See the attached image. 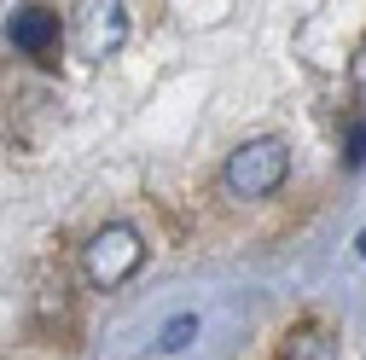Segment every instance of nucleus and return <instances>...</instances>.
<instances>
[{"mask_svg": "<svg viewBox=\"0 0 366 360\" xmlns=\"http://www.w3.org/2000/svg\"><path fill=\"white\" fill-rule=\"evenodd\" d=\"M285 174H291V151H285V140L262 134V140H244V146L227 151V163H221V186H227V198H244V204H250V198L280 192Z\"/></svg>", "mask_w": 366, "mask_h": 360, "instance_id": "f257e3e1", "label": "nucleus"}, {"mask_svg": "<svg viewBox=\"0 0 366 360\" xmlns=\"http://www.w3.org/2000/svg\"><path fill=\"white\" fill-rule=\"evenodd\" d=\"M140 267H146V239H140V227H128V221H111V227H99L81 244V279L94 291L128 285Z\"/></svg>", "mask_w": 366, "mask_h": 360, "instance_id": "f03ea898", "label": "nucleus"}, {"mask_svg": "<svg viewBox=\"0 0 366 360\" xmlns=\"http://www.w3.org/2000/svg\"><path fill=\"white\" fill-rule=\"evenodd\" d=\"M59 35H64V24H59V12H47V6H18V12L6 18V41H12L18 53H29V59L59 53Z\"/></svg>", "mask_w": 366, "mask_h": 360, "instance_id": "7ed1b4c3", "label": "nucleus"}, {"mask_svg": "<svg viewBox=\"0 0 366 360\" xmlns=\"http://www.w3.org/2000/svg\"><path fill=\"white\" fill-rule=\"evenodd\" d=\"M122 35H128V6H87V53L94 59L117 53Z\"/></svg>", "mask_w": 366, "mask_h": 360, "instance_id": "20e7f679", "label": "nucleus"}, {"mask_svg": "<svg viewBox=\"0 0 366 360\" xmlns=\"http://www.w3.org/2000/svg\"><path fill=\"white\" fill-rule=\"evenodd\" d=\"M280 360H337V337L326 326H291L280 343Z\"/></svg>", "mask_w": 366, "mask_h": 360, "instance_id": "39448f33", "label": "nucleus"}, {"mask_svg": "<svg viewBox=\"0 0 366 360\" xmlns=\"http://www.w3.org/2000/svg\"><path fill=\"white\" fill-rule=\"evenodd\" d=\"M192 337H198V314H174V320L157 331V354H180Z\"/></svg>", "mask_w": 366, "mask_h": 360, "instance_id": "423d86ee", "label": "nucleus"}, {"mask_svg": "<svg viewBox=\"0 0 366 360\" xmlns=\"http://www.w3.org/2000/svg\"><path fill=\"white\" fill-rule=\"evenodd\" d=\"M360 157H366V128L349 134V163H360Z\"/></svg>", "mask_w": 366, "mask_h": 360, "instance_id": "0eeeda50", "label": "nucleus"}, {"mask_svg": "<svg viewBox=\"0 0 366 360\" xmlns=\"http://www.w3.org/2000/svg\"><path fill=\"white\" fill-rule=\"evenodd\" d=\"M355 244H360V256H366V227H360V239H355Z\"/></svg>", "mask_w": 366, "mask_h": 360, "instance_id": "6e6552de", "label": "nucleus"}]
</instances>
